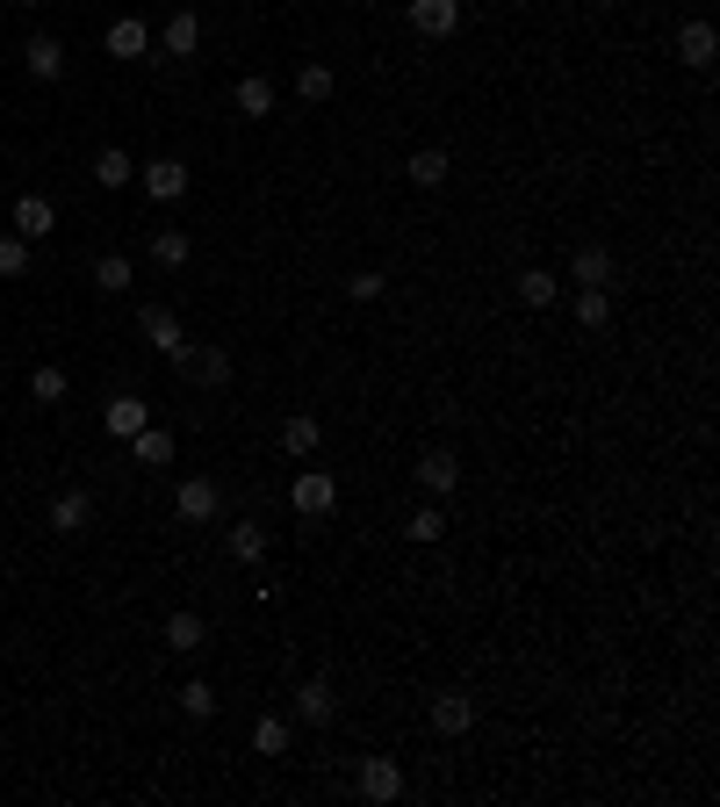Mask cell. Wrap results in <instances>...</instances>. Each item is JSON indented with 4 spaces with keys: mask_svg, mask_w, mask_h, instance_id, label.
Returning a JSON list of instances; mask_svg holds the SVG:
<instances>
[{
    "mask_svg": "<svg viewBox=\"0 0 720 807\" xmlns=\"http://www.w3.org/2000/svg\"><path fill=\"white\" fill-rule=\"evenodd\" d=\"M51 224H58V209L43 203V195H14V232L37 246V238H51Z\"/></svg>",
    "mask_w": 720,
    "mask_h": 807,
    "instance_id": "obj_15",
    "label": "cell"
},
{
    "mask_svg": "<svg viewBox=\"0 0 720 807\" xmlns=\"http://www.w3.org/2000/svg\"><path fill=\"white\" fill-rule=\"evenodd\" d=\"M332 87H339V80H332V66H325V58H310V66L296 72V95L310 101V109H317V101H332Z\"/></svg>",
    "mask_w": 720,
    "mask_h": 807,
    "instance_id": "obj_26",
    "label": "cell"
},
{
    "mask_svg": "<svg viewBox=\"0 0 720 807\" xmlns=\"http://www.w3.org/2000/svg\"><path fill=\"white\" fill-rule=\"evenodd\" d=\"M130 454L145 469H166L174 462V433H166V425H145V433H130Z\"/></svg>",
    "mask_w": 720,
    "mask_h": 807,
    "instance_id": "obj_20",
    "label": "cell"
},
{
    "mask_svg": "<svg viewBox=\"0 0 720 807\" xmlns=\"http://www.w3.org/2000/svg\"><path fill=\"white\" fill-rule=\"evenodd\" d=\"M519 303H533V311H548V303H555L562 296V282H555V274H548V267H526V274H519Z\"/></svg>",
    "mask_w": 720,
    "mask_h": 807,
    "instance_id": "obj_22",
    "label": "cell"
},
{
    "mask_svg": "<svg viewBox=\"0 0 720 807\" xmlns=\"http://www.w3.org/2000/svg\"><path fill=\"white\" fill-rule=\"evenodd\" d=\"M404 794V765L396 757H367L361 765V800H396Z\"/></svg>",
    "mask_w": 720,
    "mask_h": 807,
    "instance_id": "obj_11",
    "label": "cell"
},
{
    "mask_svg": "<svg viewBox=\"0 0 720 807\" xmlns=\"http://www.w3.org/2000/svg\"><path fill=\"white\" fill-rule=\"evenodd\" d=\"M145 425H151V411H145V397H116V404H109V433H116V440L145 433Z\"/></svg>",
    "mask_w": 720,
    "mask_h": 807,
    "instance_id": "obj_24",
    "label": "cell"
},
{
    "mask_svg": "<svg viewBox=\"0 0 720 807\" xmlns=\"http://www.w3.org/2000/svg\"><path fill=\"white\" fill-rule=\"evenodd\" d=\"M231 555L238 562H259V555H267V526H259V520H238L231 526Z\"/></svg>",
    "mask_w": 720,
    "mask_h": 807,
    "instance_id": "obj_29",
    "label": "cell"
},
{
    "mask_svg": "<svg viewBox=\"0 0 720 807\" xmlns=\"http://www.w3.org/2000/svg\"><path fill=\"white\" fill-rule=\"evenodd\" d=\"M713 51H720L713 22H699V14H692V22H678V58H684L692 72H707V66H713Z\"/></svg>",
    "mask_w": 720,
    "mask_h": 807,
    "instance_id": "obj_8",
    "label": "cell"
},
{
    "mask_svg": "<svg viewBox=\"0 0 720 807\" xmlns=\"http://www.w3.org/2000/svg\"><path fill=\"white\" fill-rule=\"evenodd\" d=\"M612 274H620L612 246H576V253H570V282H576V288H612Z\"/></svg>",
    "mask_w": 720,
    "mask_h": 807,
    "instance_id": "obj_3",
    "label": "cell"
},
{
    "mask_svg": "<svg viewBox=\"0 0 720 807\" xmlns=\"http://www.w3.org/2000/svg\"><path fill=\"white\" fill-rule=\"evenodd\" d=\"M238 116H274V80L267 72H245L238 80Z\"/></svg>",
    "mask_w": 720,
    "mask_h": 807,
    "instance_id": "obj_23",
    "label": "cell"
},
{
    "mask_svg": "<svg viewBox=\"0 0 720 807\" xmlns=\"http://www.w3.org/2000/svg\"><path fill=\"white\" fill-rule=\"evenodd\" d=\"M411 29L418 37H454L462 29V0H411Z\"/></svg>",
    "mask_w": 720,
    "mask_h": 807,
    "instance_id": "obj_7",
    "label": "cell"
},
{
    "mask_svg": "<svg viewBox=\"0 0 720 807\" xmlns=\"http://www.w3.org/2000/svg\"><path fill=\"white\" fill-rule=\"evenodd\" d=\"M188 232H151V260H159V267H188Z\"/></svg>",
    "mask_w": 720,
    "mask_h": 807,
    "instance_id": "obj_31",
    "label": "cell"
},
{
    "mask_svg": "<svg viewBox=\"0 0 720 807\" xmlns=\"http://www.w3.org/2000/svg\"><path fill=\"white\" fill-rule=\"evenodd\" d=\"M101 43H109V58H145V51H151V29L137 22V14H116Z\"/></svg>",
    "mask_w": 720,
    "mask_h": 807,
    "instance_id": "obj_16",
    "label": "cell"
},
{
    "mask_svg": "<svg viewBox=\"0 0 720 807\" xmlns=\"http://www.w3.org/2000/svg\"><path fill=\"white\" fill-rule=\"evenodd\" d=\"M317 447H325V425H317L310 411L282 419V454H296V462H303V454H317Z\"/></svg>",
    "mask_w": 720,
    "mask_h": 807,
    "instance_id": "obj_18",
    "label": "cell"
},
{
    "mask_svg": "<svg viewBox=\"0 0 720 807\" xmlns=\"http://www.w3.org/2000/svg\"><path fill=\"white\" fill-rule=\"evenodd\" d=\"M95 180H101V188H130V180H137V166H130V151H101V159H95Z\"/></svg>",
    "mask_w": 720,
    "mask_h": 807,
    "instance_id": "obj_27",
    "label": "cell"
},
{
    "mask_svg": "<svg viewBox=\"0 0 720 807\" xmlns=\"http://www.w3.org/2000/svg\"><path fill=\"white\" fill-rule=\"evenodd\" d=\"M418 483L433 498H454V483H462V462H454L447 447H433V454H418Z\"/></svg>",
    "mask_w": 720,
    "mask_h": 807,
    "instance_id": "obj_14",
    "label": "cell"
},
{
    "mask_svg": "<svg viewBox=\"0 0 720 807\" xmlns=\"http://www.w3.org/2000/svg\"><path fill=\"white\" fill-rule=\"evenodd\" d=\"M612 317V288H576V325H605Z\"/></svg>",
    "mask_w": 720,
    "mask_h": 807,
    "instance_id": "obj_33",
    "label": "cell"
},
{
    "mask_svg": "<svg viewBox=\"0 0 720 807\" xmlns=\"http://www.w3.org/2000/svg\"><path fill=\"white\" fill-rule=\"evenodd\" d=\"M87 520H95V498H87V491H58L51 512H43V526H51V534H80Z\"/></svg>",
    "mask_w": 720,
    "mask_h": 807,
    "instance_id": "obj_9",
    "label": "cell"
},
{
    "mask_svg": "<svg viewBox=\"0 0 720 807\" xmlns=\"http://www.w3.org/2000/svg\"><path fill=\"white\" fill-rule=\"evenodd\" d=\"M188 375L209 383V390H224L231 383V354H224V346H203V354H188Z\"/></svg>",
    "mask_w": 720,
    "mask_h": 807,
    "instance_id": "obj_21",
    "label": "cell"
},
{
    "mask_svg": "<svg viewBox=\"0 0 720 807\" xmlns=\"http://www.w3.org/2000/svg\"><path fill=\"white\" fill-rule=\"evenodd\" d=\"M288 505H296V512H303V520H325V512H332V505H339V483H332V476H325V469H303V476H296V483H288Z\"/></svg>",
    "mask_w": 720,
    "mask_h": 807,
    "instance_id": "obj_2",
    "label": "cell"
},
{
    "mask_svg": "<svg viewBox=\"0 0 720 807\" xmlns=\"http://www.w3.org/2000/svg\"><path fill=\"white\" fill-rule=\"evenodd\" d=\"M137 180H145L151 203H180V195H188V166H180V159H151Z\"/></svg>",
    "mask_w": 720,
    "mask_h": 807,
    "instance_id": "obj_10",
    "label": "cell"
},
{
    "mask_svg": "<svg viewBox=\"0 0 720 807\" xmlns=\"http://www.w3.org/2000/svg\"><path fill=\"white\" fill-rule=\"evenodd\" d=\"M253 750L259 757H288V721H282V713H259V721H253Z\"/></svg>",
    "mask_w": 720,
    "mask_h": 807,
    "instance_id": "obj_25",
    "label": "cell"
},
{
    "mask_svg": "<svg viewBox=\"0 0 720 807\" xmlns=\"http://www.w3.org/2000/svg\"><path fill=\"white\" fill-rule=\"evenodd\" d=\"M166 649H174V657H195V649L209 642V628H203V613H166Z\"/></svg>",
    "mask_w": 720,
    "mask_h": 807,
    "instance_id": "obj_17",
    "label": "cell"
},
{
    "mask_svg": "<svg viewBox=\"0 0 720 807\" xmlns=\"http://www.w3.org/2000/svg\"><path fill=\"white\" fill-rule=\"evenodd\" d=\"M66 368H51V361H43V368L37 375H29V397H37V404H66Z\"/></svg>",
    "mask_w": 720,
    "mask_h": 807,
    "instance_id": "obj_30",
    "label": "cell"
},
{
    "mask_svg": "<svg viewBox=\"0 0 720 807\" xmlns=\"http://www.w3.org/2000/svg\"><path fill=\"white\" fill-rule=\"evenodd\" d=\"M332 713H339V692H332L325 678H303V685H296V721L332 728Z\"/></svg>",
    "mask_w": 720,
    "mask_h": 807,
    "instance_id": "obj_6",
    "label": "cell"
},
{
    "mask_svg": "<svg viewBox=\"0 0 720 807\" xmlns=\"http://www.w3.org/2000/svg\"><path fill=\"white\" fill-rule=\"evenodd\" d=\"M159 51H166V58H195V51H203V14H195V8L166 14V29H159Z\"/></svg>",
    "mask_w": 720,
    "mask_h": 807,
    "instance_id": "obj_4",
    "label": "cell"
},
{
    "mask_svg": "<svg viewBox=\"0 0 720 807\" xmlns=\"http://www.w3.org/2000/svg\"><path fill=\"white\" fill-rule=\"evenodd\" d=\"M404 174H411V188H447L454 166H447V151H440V145H425V151H411V159H404Z\"/></svg>",
    "mask_w": 720,
    "mask_h": 807,
    "instance_id": "obj_19",
    "label": "cell"
},
{
    "mask_svg": "<svg viewBox=\"0 0 720 807\" xmlns=\"http://www.w3.org/2000/svg\"><path fill=\"white\" fill-rule=\"evenodd\" d=\"M137 325H145V339L159 346V354L174 361V368H188V354H195V346H188V332H180V317L166 311V303H145V317H137Z\"/></svg>",
    "mask_w": 720,
    "mask_h": 807,
    "instance_id": "obj_1",
    "label": "cell"
},
{
    "mask_svg": "<svg viewBox=\"0 0 720 807\" xmlns=\"http://www.w3.org/2000/svg\"><path fill=\"white\" fill-rule=\"evenodd\" d=\"M346 296H354V303H382V296H389V274H382V267L346 274Z\"/></svg>",
    "mask_w": 720,
    "mask_h": 807,
    "instance_id": "obj_32",
    "label": "cell"
},
{
    "mask_svg": "<svg viewBox=\"0 0 720 807\" xmlns=\"http://www.w3.org/2000/svg\"><path fill=\"white\" fill-rule=\"evenodd\" d=\"M0 274H8V282H22V274H29V238L22 232L0 238Z\"/></svg>",
    "mask_w": 720,
    "mask_h": 807,
    "instance_id": "obj_36",
    "label": "cell"
},
{
    "mask_svg": "<svg viewBox=\"0 0 720 807\" xmlns=\"http://www.w3.org/2000/svg\"><path fill=\"white\" fill-rule=\"evenodd\" d=\"M404 534H411V541H440V534H447V512H440V505L411 512V520H404Z\"/></svg>",
    "mask_w": 720,
    "mask_h": 807,
    "instance_id": "obj_35",
    "label": "cell"
},
{
    "mask_svg": "<svg viewBox=\"0 0 720 807\" xmlns=\"http://www.w3.org/2000/svg\"><path fill=\"white\" fill-rule=\"evenodd\" d=\"M433 728L440 736H469V728H476V699L469 692H440L433 699Z\"/></svg>",
    "mask_w": 720,
    "mask_h": 807,
    "instance_id": "obj_13",
    "label": "cell"
},
{
    "mask_svg": "<svg viewBox=\"0 0 720 807\" xmlns=\"http://www.w3.org/2000/svg\"><path fill=\"white\" fill-rule=\"evenodd\" d=\"M22 66H29V80L51 87L58 72H66V43H58V37H29V43H22Z\"/></svg>",
    "mask_w": 720,
    "mask_h": 807,
    "instance_id": "obj_12",
    "label": "cell"
},
{
    "mask_svg": "<svg viewBox=\"0 0 720 807\" xmlns=\"http://www.w3.org/2000/svg\"><path fill=\"white\" fill-rule=\"evenodd\" d=\"M95 288H109V296H116V288H130V260H122V253H101V260H95Z\"/></svg>",
    "mask_w": 720,
    "mask_h": 807,
    "instance_id": "obj_34",
    "label": "cell"
},
{
    "mask_svg": "<svg viewBox=\"0 0 720 807\" xmlns=\"http://www.w3.org/2000/svg\"><path fill=\"white\" fill-rule=\"evenodd\" d=\"M174 512H180L188 526L217 520V483H209V476H180V491H174Z\"/></svg>",
    "mask_w": 720,
    "mask_h": 807,
    "instance_id": "obj_5",
    "label": "cell"
},
{
    "mask_svg": "<svg viewBox=\"0 0 720 807\" xmlns=\"http://www.w3.org/2000/svg\"><path fill=\"white\" fill-rule=\"evenodd\" d=\"M180 713L209 721V713H217V685H209V678H188V685H180Z\"/></svg>",
    "mask_w": 720,
    "mask_h": 807,
    "instance_id": "obj_28",
    "label": "cell"
}]
</instances>
